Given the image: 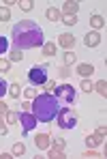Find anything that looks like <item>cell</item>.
I'll return each mask as SVG.
<instances>
[{"mask_svg":"<svg viewBox=\"0 0 107 159\" xmlns=\"http://www.w3.org/2000/svg\"><path fill=\"white\" fill-rule=\"evenodd\" d=\"M13 43H15V50H32L36 45H43L45 43V37H43V30L36 22H30V20H22L13 26Z\"/></svg>","mask_w":107,"mask_h":159,"instance_id":"obj_1","label":"cell"},{"mask_svg":"<svg viewBox=\"0 0 107 159\" xmlns=\"http://www.w3.org/2000/svg\"><path fill=\"white\" fill-rule=\"evenodd\" d=\"M60 110L58 103V97H54L52 93H43V95H36L34 101H32V114L39 123H52L56 118Z\"/></svg>","mask_w":107,"mask_h":159,"instance_id":"obj_2","label":"cell"},{"mask_svg":"<svg viewBox=\"0 0 107 159\" xmlns=\"http://www.w3.org/2000/svg\"><path fill=\"white\" fill-rule=\"evenodd\" d=\"M56 120H58V127H60V129H73V127L77 125V116H75V112L69 110V107L58 110Z\"/></svg>","mask_w":107,"mask_h":159,"instance_id":"obj_3","label":"cell"},{"mask_svg":"<svg viewBox=\"0 0 107 159\" xmlns=\"http://www.w3.org/2000/svg\"><path fill=\"white\" fill-rule=\"evenodd\" d=\"M28 80H30V84H36V86L47 84V67H45V65L32 67V69L28 71Z\"/></svg>","mask_w":107,"mask_h":159,"instance_id":"obj_4","label":"cell"},{"mask_svg":"<svg viewBox=\"0 0 107 159\" xmlns=\"http://www.w3.org/2000/svg\"><path fill=\"white\" fill-rule=\"evenodd\" d=\"M54 97L64 99L66 103H73V101H75V88H73L71 84H60V86L54 88Z\"/></svg>","mask_w":107,"mask_h":159,"instance_id":"obj_5","label":"cell"},{"mask_svg":"<svg viewBox=\"0 0 107 159\" xmlns=\"http://www.w3.org/2000/svg\"><path fill=\"white\" fill-rule=\"evenodd\" d=\"M36 118H34V114H19V125H22V133L26 135V133H30V131H34V127H36Z\"/></svg>","mask_w":107,"mask_h":159,"instance_id":"obj_6","label":"cell"},{"mask_svg":"<svg viewBox=\"0 0 107 159\" xmlns=\"http://www.w3.org/2000/svg\"><path fill=\"white\" fill-rule=\"evenodd\" d=\"M58 43H60L66 52H71V50H73V45H75V37H73V34H69V32H62V34L58 37Z\"/></svg>","mask_w":107,"mask_h":159,"instance_id":"obj_7","label":"cell"},{"mask_svg":"<svg viewBox=\"0 0 107 159\" xmlns=\"http://www.w3.org/2000/svg\"><path fill=\"white\" fill-rule=\"evenodd\" d=\"M34 144H36V148L47 151V148L52 146V138H49L47 133H36V135H34Z\"/></svg>","mask_w":107,"mask_h":159,"instance_id":"obj_8","label":"cell"},{"mask_svg":"<svg viewBox=\"0 0 107 159\" xmlns=\"http://www.w3.org/2000/svg\"><path fill=\"white\" fill-rule=\"evenodd\" d=\"M83 41H86V45H88V48H96V45L101 43V32L92 30V32H88V34H86V39H83Z\"/></svg>","mask_w":107,"mask_h":159,"instance_id":"obj_9","label":"cell"},{"mask_svg":"<svg viewBox=\"0 0 107 159\" xmlns=\"http://www.w3.org/2000/svg\"><path fill=\"white\" fill-rule=\"evenodd\" d=\"M62 11H64V15H75V13L79 11V4H77L75 0H66L64 7H62Z\"/></svg>","mask_w":107,"mask_h":159,"instance_id":"obj_10","label":"cell"},{"mask_svg":"<svg viewBox=\"0 0 107 159\" xmlns=\"http://www.w3.org/2000/svg\"><path fill=\"white\" fill-rule=\"evenodd\" d=\"M77 73H79L81 78H90L94 73V67L88 65V62H81V65H77Z\"/></svg>","mask_w":107,"mask_h":159,"instance_id":"obj_11","label":"cell"},{"mask_svg":"<svg viewBox=\"0 0 107 159\" xmlns=\"http://www.w3.org/2000/svg\"><path fill=\"white\" fill-rule=\"evenodd\" d=\"M90 26H92L94 30H96V32H99V28L105 26V17H103V15H96V13H94V15L90 17Z\"/></svg>","mask_w":107,"mask_h":159,"instance_id":"obj_12","label":"cell"},{"mask_svg":"<svg viewBox=\"0 0 107 159\" xmlns=\"http://www.w3.org/2000/svg\"><path fill=\"white\" fill-rule=\"evenodd\" d=\"M103 140H105V138H101V135H96V133H94V135H88V138H86V144H88L90 148H96Z\"/></svg>","mask_w":107,"mask_h":159,"instance_id":"obj_13","label":"cell"},{"mask_svg":"<svg viewBox=\"0 0 107 159\" xmlns=\"http://www.w3.org/2000/svg\"><path fill=\"white\" fill-rule=\"evenodd\" d=\"M45 17H47V20H49V22H58V20H60V17H62V13H60V11H58V9H47V11H45Z\"/></svg>","mask_w":107,"mask_h":159,"instance_id":"obj_14","label":"cell"},{"mask_svg":"<svg viewBox=\"0 0 107 159\" xmlns=\"http://www.w3.org/2000/svg\"><path fill=\"white\" fill-rule=\"evenodd\" d=\"M92 90H96L101 97H107V82H105V80H99V82L94 84V88H92Z\"/></svg>","mask_w":107,"mask_h":159,"instance_id":"obj_15","label":"cell"},{"mask_svg":"<svg viewBox=\"0 0 107 159\" xmlns=\"http://www.w3.org/2000/svg\"><path fill=\"white\" fill-rule=\"evenodd\" d=\"M43 56H54V54L58 52V45H54V43H43Z\"/></svg>","mask_w":107,"mask_h":159,"instance_id":"obj_16","label":"cell"},{"mask_svg":"<svg viewBox=\"0 0 107 159\" xmlns=\"http://www.w3.org/2000/svg\"><path fill=\"white\" fill-rule=\"evenodd\" d=\"M47 155H49V159H64V157H66L62 148H49Z\"/></svg>","mask_w":107,"mask_h":159,"instance_id":"obj_17","label":"cell"},{"mask_svg":"<svg viewBox=\"0 0 107 159\" xmlns=\"http://www.w3.org/2000/svg\"><path fill=\"white\" fill-rule=\"evenodd\" d=\"M24 153H26V146H24L22 142H15V144H13V157H22Z\"/></svg>","mask_w":107,"mask_h":159,"instance_id":"obj_18","label":"cell"},{"mask_svg":"<svg viewBox=\"0 0 107 159\" xmlns=\"http://www.w3.org/2000/svg\"><path fill=\"white\" fill-rule=\"evenodd\" d=\"M9 95H11V97H19V95H22V88H19V84H17V82L9 84Z\"/></svg>","mask_w":107,"mask_h":159,"instance_id":"obj_19","label":"cell"},{"mask_svg":"<svg viewBox=\"0 0 107 159\" xmlns=\"http://www.w3.org/2000/svg\"><path fill=\"white\" fill-rule=\"evenodd\" d=\"M60 20H62L66 26H75V24H77V15H64V13H62Z\"/></svg>","mask_w":107,"mask_h":159,"instance_id":"obj_20","label":"cell"},{"mask_svg":"<svg viewBox=\"0 0 107 159\" xmlns=\"http://www.w3.org/2000/svg\"><path fill=\"white\" fill-rule=\"evenodd\" d=\"M17 120H19V114L17 112H6V123L9 125H17Z\"/></svg>","mask_w":107,"mask_h":159,"instance_id":"obj_21","label":"cell"},{"mask_svg":"<svg viewBox=\"0 0 107 159\" xmlns=\"http://www.w3.org/2000/svg\"><path fill=\"white\" fill-rule=\"evenodd\" d=\"M11 20V11L6 7H0V22H9Z\"/></svg>","mask_w":107,"mask_h":159,"instance_id":"obj_22","label":"cell"},{"mask_svg":"<svg viewBox=\"0 0 107 159\" xmlns=\"http://www.w3.org/2000/svg\"><path fill=\"white\" fill-rule=\"evenodd\" d=\"M22 58H24V54L19 52V50H13V52H11V56H9V60H11V62H19Z\"/></svg>","mask_w":107,"mask_h":159,"instance_id":"obj_23","label":"cell"},{"mask_svg":"<svg viewBox=\"0 0 107 159\" xmlns=\"http://www.w3.org/2000/svg\"><path fill=\"white\" fill-rule=\"evenodd\" d=\"M11 69V60L9 58H0V71L4 73V71H9Z\"/></svg>","mask_w":107,"mask_h":159,"instance_id":"obj_24","label":"cell"},{"mask_svg":"<svg viewBox=\"0 0 107 159\" xmlns=\"http://www.w3.org/2000/svg\"><path fill=\"white\" fill-rule=\"evenodd\" d=\"M92 88H94V86H92V82H90V80H81V90H83V93H90V90H92Z\"/></svg>","mask_w":107,"mask_h":159,"instance_id":"obj_25","label":"cell"},{"mask_svg":"<svg viewBox=\"0 0 107 159\" xmlns=\"http://www.w3.org/2000/svg\"><path fill=\"white\" fill-rule=\"evenodd\" d=\"M6 93H9V84H6V80L0 78V97H4Z\"/></svg>","mask_w":107,"mask_h":159,"instance_id":"obj_26","label":"cell"},{"mask_svg":"<svg viewBox=\"0 0 107 159\" xmlns=\"http://www.w3.org/2000/svg\"><path fill=\"white\" fill-rule=\"evenodd\" d=\"M6 50H9V41H6V37L0 34V54H4Z\"/></svg>","mask_w":107,"mask_h":159,"instance_id":"obj_27","label":"cell"},{"mask_svg":"<svg viewBox=\"0 0 107 159\" xmlns=\"http://www.w3.org/2000/svg\"><path fill=\"white\" fill-rule=\"evenodd\" d=\"M75 60H77V56H75L73 52H66V54H64V62H66V65H73Z\"/></svg>","mask_w":107,"mask_h":159,"instance_id":"obj_28","label":"cell"},{"mask_svg":"<svg viewBox=\"0 0 107 159\" xmlns=\"http://www.w3.org/2000/svg\"><path fill=\"white\" fill-rule=\"evenodd\" d=\"M81 157H88V159H96V157H101V153H96V151H83V153H81Z\"/></svg>","mask_w":107,"mask_h":159,"instance_id":"obj_29","label":"cell"},{"mask_svg":"<svg viewBox=\"0 0 107 159\" xmlns=\"http://www.w3.org/2000/svg\"><path fill=\"white\" fill-rule=\"evenodd\" d=\"M19 9H22V11H32V2H30V0H22V2H19Z\"/></svg>","mask_w":107,"mask_h":159,"instance_id":"obj_30","label":"cell"},{"mask_svg":"<svg viewBox=\"0 0 107 159\" xmlns=\"http://www.w3.org/2000/svg\"><path fill=\"white\" fill-rule=\"evenodd\" d=\"M54 148H62V151H64V148H66V142H64L62 138H58V140H54Z\"/></svg>","mask_w":107,"mask_h":159,"instance_id":"obj_31","label":"cell"},{"mask_svg":"<svg viewBox=\"0 0 107 159\" xmlns=\"http://www.w3.org/2000/svg\"><path fill=\"white\" fill-rule=\"evenodd\" d=\"M22 95L28 97V99H34V97H36V95H34V88H26V90H22Z\"/></svg>","mask_w":107,"mask_h":159,"instance_id":"obj_32","label":"cell"},{"mask_svg":"<svg viewBox=\"0 0 107 159\" xmlns=\"http://www.w3.org/2000/svg\"><path fill=\"white\" fill-rule=\"evenodd\" d=\"M6 123H4V120H2V118H0V135H6Z\"/></svg>","mask_w":107,"mask_h":159,"instance_id":"obj_33","label":"cell"},{"mask_svg":"<svg viewBox=\"0 0 107 159\" xmlns=\"http://www.w3.org/2000/svg\"><path fill=\"white\" fill-rule=\"evenodd\" d=\"M96 135H101V138H105V135H107V127H105V125L96 129Z\"/></svg>","mask_w":107,"mask_h":159,"instance_id":"obj_34","label":"cell"},{"mask_svg":"<svg viewBox=\"0 0 107 159\" xmlns=\"http://www.w3.org/2000/svg\"><path fill=\"white\" fill-rule=\"evenodd\" d=\"M6 112H9L6 103H4V101H0V116H2V114H6Z\"/></svg>","mask_w":107,"mask_h":159,"instance_id":"obj_35","label":"cell"},{"mask_svg":"<svg viewBox=\"0 0 107 159\" xmlns=\"http://www.w3.org/2000/svg\"><path fill=\"white\" fill-rule=\"evenodd\" d=\"M69 73H71V71H69V69H66V67H62V69H60V75H62V78H66V75H69Z\"/></svg>","mask_w":107,"mask_h":159,"instance_id":"obj_36","label":"cell"},{"mask_svg":"<svg viewBox=\"0 0 107 159\" xmlns=\"http://www.w3.org/2000/svg\"><path fill=\"white\" fill-rule=\"evenodd\" d=\"M43 86H47V93H52L54 88H56V84H54V82H52V84H43Z\"/></svg>","mask_w":107,"mask_h":159,"instance_id":"obj_37","label":"cell"},{"mask_svg":"<svg viewBox=\"0 0 107 159\" xmlns=\"http://www.w3.org/2000/svg\"><path fill=\"white\" fill-rule=\"evenodd\" d=\"M0 157H2V159H11V157H13V153H2Z\"/></svg>","mask_w":107,"mask_h":159,"instance_id":"obj_38","label":"cell"}]
</instances>
